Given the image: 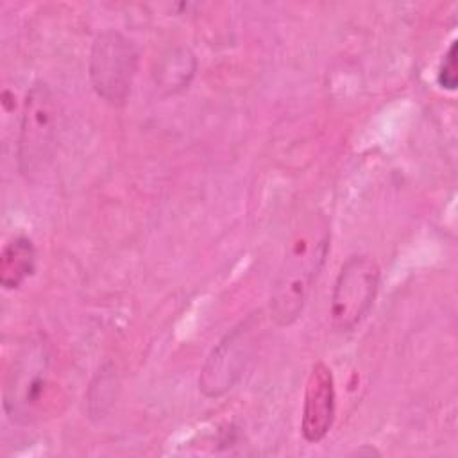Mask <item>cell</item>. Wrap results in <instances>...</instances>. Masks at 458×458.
<instances>
[{
    "label": "cell",
    "instance_id": "obj_3",
    "mask_svg": "<svg viewBox=\"0 0 458 458\" xmlns=\"http://www.w3.org/2000/svg\"><path fill=\"white\" fill-rule=\"evenodd\" d=\"M140 54L132 39L118 30L100 32L89 52V81L95 93L111 106H123L131 95Z\"/></svg>",
    "mask_w": 458,
    "mask_h": 458
},
{
    "label": "cell",
    "instance_id": "obj_5",
    "mask_svg": "<svg viewBox=\"0 0 458 458\" xmlns=\"http://www.w3.org/2000/svg\"><path fill=\"white\" fill-rule=\"evenodd\" d=\"M59 123V106L48 84L38 81L27 91L20 136H18V168L32 175L47 166L52 157Z\"/></svg>",
    "mask_w": 458,
    "mask_h": 458
},
{
    "label": "cell",
    "instance_id": "obj_8",
    "mask_svg": "<svg viewBox=\"0 0 458 458\" xmlns=\"http://www.w3.org/2000/svg\"><path fill=\"white\" fill-rule=\"evenodd\" d=\"M38 250L29 236H14L0 252V284L5 290L20 288L36 272Z\"/></svg>",
    "mask_w": 458,
    "mask_h": 458
},
{
    "label": "cell",
    "instance_id": "obj_1",
    "mask_svg": "<svg viewBox=\"0 0 458 458\" xmlns=\"http://www.w3.org/2000/svg\"><path fill=\"white\" fill-rule=\"evenodd\" d=\"M329 234L324 229L299 234L286 254L270 295V318L284 327L293 324L304 310L310 290L326 261Z\"/></svg>",
    "mask_w": 458,
    "mask_h": 458
},
{
    "label": "cell",
    "instance_id": "obj_7",
    "mask_svg": "<svg viewBox=\"0 0 458 458\" xmlns=\"http://www.w3.org/2000/svg\"><path fill=\"white\" fill-rule=\"evenodd\" d=\"M336 415V392L331 369L317 361L306 379L301 417V435L306 442L317 444L327 437Z\"/></svg>",
    "mask_w": 458,
    "mask_h": 458
},
{
    "label": "cell",
    "instance_id": "obj_4",
    "mask_svg": "<svg viewBox=\"0 0 458 458\" xmlns=\"http://www.w3.org/2000/svg\"><path fill=\"white\" fill-rule=\"evenodd\" d=\"M258 315L252 313L236 324L211 349L199 376V390L202 395L216 399L233 390L242 379L259 342L261 322Z\"/></svg>",
    "mask_w": 458,
    "mask_h": 458
},
{
    "label": "cell",
    "instance_id": "obj_6",
    "mask_svg": "<svg viewBox=\"0 0 458 458\" xmlns=\"http://www.w3.org/2000/svg\"><path fill=\"white\" fill-rule=\"evenodd\" d=\"M381 284V268L370 256H349L335 279L329 315L336 331H352L370 311Z\"/></svg>",
    "mask_w": 458,
    "mask_h": 458
},
{
    "label": "cell",
    "instance_id": "obj_2",
    "mask_svg": "<svg viewBox=\"0 0 458 458\" xmlns=\"http://www.w3.org/2000/svg\"><path fill=\"white\" fill-rule=\"evenodd\" d=\"M50 345L41 333L16 349L4 383V411L18 426L32 424L43 410L50 385Z\"/></svg>",
    "mask_w": 458,
    "mask_h": 458
},
{
    "label": "cell",
    "instance_id": "obj_9",
    "mask_svg": "<svg viewBox=\"0 0 458 458\" xmlns=\"http://www.w3.org/2000/svg\"><path fill=\"white\" fill-rule=\"evenodd\" d=\"M456 47L458 41L453 39L449 48L444 52L438 70H437V82L442 89L454 91L458 86V75H456Z\"/></svg>",
    "mask_w": 458,
    "mask_h": 458
}]
</instances>
